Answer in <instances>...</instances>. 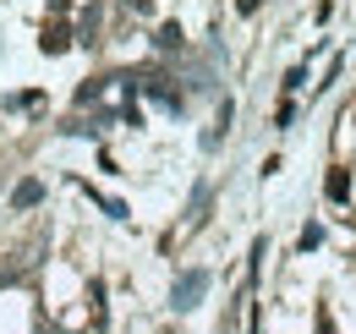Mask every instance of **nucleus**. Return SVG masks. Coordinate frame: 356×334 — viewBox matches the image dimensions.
I'll use <instances>...</instances> for the list:
<instances>
[{
	"label": "nucleus",
	"instance_id": "39448f33",
	"mask_svg": "<svg viewBox=\"0 0 356 334\" xmlns=\"http://www.w3.org/2000/svg\"><path fill=\"white\" fill-rule=\"evenodd\" d=\"M159 49H181V28H176V22L159 28Z\"/></svg>",
	"mask_w": 356,
	"mask_h": 334
},
{
	"label": "nucleus",
	"instance_id": "20e7f679",
	"mask_svg": "<svg viewBox=\"0 0 356 334\" xmlns=\"http://www.w3.org/2000/svg\"><path fill=\"white\" fill-rule=\"evenodd\" d=\"M66 44H72V33H66V28H44V55H60Z\"/></svg>",
	"mask_w": 356,
	"mask_h": 334
},
{
	"label": "nucleus",
	"instance_id": "f257e3e1",
	"mask_svg": "<svg viewBox=\"0 0 356 334\" xmlns=\"http://www.w3.org/2000/svg\"><path fill=\"white\" fill-rule=\"evenodd\" d=\"M203 291H209V274L192 269V274H181V280H176V301H170V307L186 312V307H197V296H203Z\"/></svg>",
	"mask_w": 356,
	"mask_h": 334
},
{
	"label": "nucleus",
	"instance_id": "423d86ee",
	"mask_svg": "<svg viewBox=\"0 0 356 334\" xmlns=\"http://www.w3.org/2000/svg\"><path fill=\"white\" fill-rule=\"evenodd\" d=\"M258 6H264V0H236V11H241V17H252Z\"/></svg>",
	"mask_w": 356,
	"mask_h": 334
},
{
	"label": "nucleus",
	"instance_id": "f03ea898",
	"mask_svg": "<svg viewBox=\"0 0 356 334\" xmlns=\"http://www.w3.org/2000/svg\"><path fill=\"white\" fill-rule=\"evenodd\" d=\"M323 192H329L334 203H346V198H351V175H346V170L334 165V170H329V175H323Z\"/></svg>",
	"mask_w": 356,
	"mask_h": 334
},
{
	"label": "nucleus",
	"instance_id": "7ed1b4c3",
	"mask_svg": "<svg viewBox=\"0 0 356 334\" xmlns=\"http://www.w3.org/2000/svg\"><path fill=\"white\" fill-rule=\"evenodd\" d=\"M39 198H44V186H39V181H17V192H11V209H33Z\"/></svg>",
	"mask_w": 356,
	"mask_h": 334
}]
</instances>
